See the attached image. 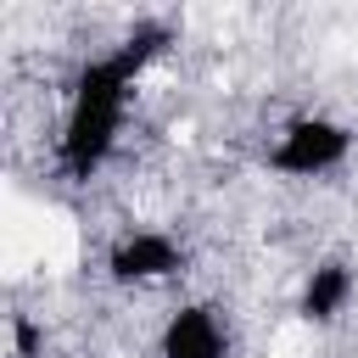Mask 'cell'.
Returning a JSON list of instances; mask_svg holds the SVG:
<instances>
[{
	"label": "cell",
	"instance_id": "6da1fadb",
	"mask_svg": "<svg viewBox=\"0 0 358 358\" xmlns=\"http://www.w3.org/2000/svg\"><path fill=\"white\" fill-rule=\"evenodd\" d=\"M168 39H173L168 22H140L112 50H101L78 67V78L67 90L62 134H56V162H62L67 179H90L112 157V145L123 134V117H129V95L145 78V67L168 50Z\"/></svg>",
	"mask_w": 358,
	"mask_h": 358
},
{
	"label": "cell",
	"instance_id": "7a4b0ae2",
	"mask_svg": "<svg viewBox=\"0 0 358 358\" xmlns=\"http://www.w3.org/2000/svg\"><path fill=\"white\" fill-rule=\"evenodd\" d=\"M347 157H352V129L336 123V117H319V112L291 117L268 145V168L285 173V179H324Z\"/></svg>",
	"mask_w": 358,
	"mask_h": 358
},
{
	"label": "cell",
	"instance_id": "3957f363",
	"mask_svg": "<svg viewBox=\"0 0 358 358\" xmlns=\"http://www.w3.org/2000/svg\"><path fill=\"white\" fill-rule=\"evenodd\" d=\"M185 268V246L168 229H123L106 246V280L112 285H157Z\"/></svg>",
	"mask_w": 358,
	"mask_h": 358
},
{
	"label": "cell",
	"instance_id": "277c9868",
	"mask_svg": "<svg viewBox=\"0 0 358 358\" xmlns=\"http://www.w3.org/2000/svg\"><path fill=\"white\" fill-rule=\"evenodd\" d=\"M157 358H229L224 324L207 302H185L168 313L162 336H157Z\"/></svg>",
	"mask_w": 358,
	"mask_h": 358
},
{
	"label": "cell",
	"instance_id": "5b68a950",
	"mask_svg": "<svg viewBox=\"0 0 358 358\" xmlns=\"http://www.w3.org/2000/svg\"><path fill=\"white\" fill-rule=\"evenodd\" d=\"M352 291H358L352 263H347V257H324V263L308 268V280H302V291H296V319H308V324H336V319L347 313Z\"/></svg>",
	"mask_w": 358,
	"mask_h": 358
},
{
	"label": "cell",
	"instance_id": "8992f818",
	"mask_svg": "<svg viewBox=\"0 0 358 358\" xmlns=\"http://www.w3.org/2000/svg\"><path fill=\"white\" fill-rule=\"evenodd\" d=\"M39 341H45V336L34 330V319H28V313H11V347H17V358H34Z\"/></svg>",
	"mask_w": 358,
	"mask_h": 358
}]
</instances>
